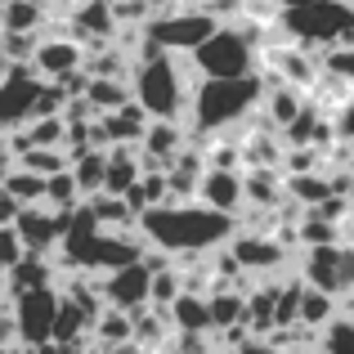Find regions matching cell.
Instances as JSON below:
<instances>
[{"mask_svg": "<svg viewBox=\"0 0 354 354\" xmlns=\"http://www.w3.org/2000/svg\"><path fill=\"white\" fill-rule=\"evenodd\" d=\"M9 305H14V301H9V292H5V274H0V310H9Z\"/></svg>", "mask_w": 354, "mask_h": 354, "instance_id": "ab89813d", "label": "cell"}, {"mask_svg": "<svg viewBox=\"0 0 354 354\" xmlns=\"http://www.w3.org/2000/svg\"><path fill=\"white\" fill-rule=\"evenodd\" d=\"M234 354H278V350H269L265 341H251V346H242V350H234Z\"/></svg>", "mask_w": 354, "mask_h": 354, "instance_id": "74e56055", "label": "cell"}, {"mask_svg": "<svg viewBox=\"0 0 354 354\" xmlns=\"http://www.w3.org/2000/svg\"><path fill=\"white\" fill-rule=\"evenodd\" d=\"M323 72L346 81L354 90V45H332V50H323Z\"/></svg>", "mask_w": 354, "mask_h": 354, "instance_id": "d6a6232c", "label": "cell"}, {"mask_svg": "<svg viewBox=\"0 0 354 354\" xmlns=\"http://www.w3.org/2000/svg\"><path fill=\"white\" fill-rule=\"evenodd\" d=\"M18 354H36V350H32V346H18Z\"/></svg>", "mask_w": 354, "mask_h": 354, "instance_id": "b9f144b4", "label": "cell"}, {"mask_svg": "<svg viewBox=\"0 0 354 354\" xmlns=\"http://www.w3.org/2000/svg\"><path fill=\"white\" fill-rule=\"evenodd\" d=\"M180 296H184V274H180V260H175V265H166V269L153 274V305L171 310Z\"/></svg>", "mask_w": 354, "mask_h": 354, "instance_id": "4dcf8cb0", "label": "cell"}, {"mask_svg": "<svg viewBox=\"0 0 354 354\" xmlns=\"http://www.w3.org/2000/svg\"><path fill=\"white\" fill-rule=\"evenodd\" d=\"M332 130H337V144H354V99L332 113Z\"/></svg>", "mask_w": 354, "mask_h": 354, "instance_id": "e575fe53", "label": "cell"}, {"mask_svg": "<svg viewBox=\"0 0 354 354\" xmlns=\"http://www.w3.org/2000/svg\"><path fill=\"white\" fill-rule=\"evenodd\" d=\"M81 202H86V193H81V184H77V175H72V166H68V171H59V175H50L45 207H54V211H77Z\"/></svg>", "mask_w": 354, "mask_h": 354, "instance_id": "83f0119b", "label": "cell"}, {"mask_svg": "<svg viewBox=\"0 0 354 354\" xmlns=\"http://www.w3.org/2000/svg\"><path fill=\"white\" fill-rule=\"evenodd\" d=\"M157 354H166V350H157Z\"/></svg>", "mask_w": 354, "mask_h": 354, "instance_id": "ee69618b", "label": "cell"}, {"mask_svg": "<svg viewBox=\"0 0 354 354\" xmlns=\"http://www.w3.org/2000/svg\"><path fill=\"white\" fill-rule=\"evenodd\" d=\"M193 86H198V72L193 63H184L180 54H166L139 32V50H135V104L144 108L153 121H184L193 104Z\"/></svg>", "mask_w": 354, "mask_h": 354, "instance_id": "3957f363", "label": "cell"}, {"mask_svg": "<svg viewBox=\"0 0 354 354\" xmlns=\"http://www.w3.org/2000/svg\"><path fill=\"white\" fill-rule=\"evenodd\" d=\"M247 207L256 211H283L287 207V175L278 166H247Z\"/></svg>", "mask_w": 354, "mask_h": 354, "instance_id": "9a60e30c", "label": "cell"}, {"mask_svg": "<svg viewBox=\"0 0 354 354\" xmlns=\"http://www.w3.org/2000/svg\"><path fill=\"white\" fill-rule=\"evenodd\" d=\"M72 175H77L81 193L95 198V193L108 189V148H90V153L72 157Z\"/></svg>", "mask_w": 354, "mask_h": 354, "instance_id": "603a6c76", "label": "cell"}, {"mask_svg": "<svg viewBox=\"0 0 354 354\" xmlns=\"http://www.w3.org/2000/svg\"><path fill=\"white\" fill-rule=\"evenodd\" d=\"M148 117L144 108L130 99L126 108H117V113H104L99 117V148H126V144H144L148 135Z\"/></svg>", "mask_w": 354, "mask_h": 354, "instance_id": "4fadbf2b", "label": "cell"}, {"mask_svg": "<svg viewBox=\"0 0 354 354\" xmlns=\"http://www.w3.org/2000/svg\"><path fill=\"white\" fill-rule=\"evenodd\" d=\"M68 27L86 50H104V45H113V36L121 32L117 5L113 0H77V5L68 9Z\"/></svg>", "mask_w": 354, "mask_h": 354, "instance_id": "9c48e42d", "label": "cell"}, {"mask_svg": "<svg viewBox=\"0 0 354 354\" xmlns=\"http://www.w3.org/2000/svg\"><path fill=\"white\" fill-rule=\"evenodd\" d=\"M99 283H104V301L117 305V310H144V305H153V269L144 260H135L126 269H113V274H99Z\"/></svg>", "mask_w": 354, "mask_h": 354, "instance_id": "8fae6325", "label": "cell"}, {"mask_svg": "<svg viewBox=\"0 0 354 354\" xmlns=\"http://www.w3.org/2000/svg\"><path fill=\"white\" fill-rule=\"evenodd\" d=\"M68 216L72 211H54V207H45V202H36V207H23V216H18L14 229L23 234L32 256H54V251L63 247V234H68Z\"/></svg>", "mask_w": 354, "mask_h": 354, "instance_id": "30bf717a", "label": "cell"}, {"mask_svg": "<svg viewBox=\"0 0 354 354\" xmlns=\"http://www.w3.org/2000/svg\"><path fill=\"white\" fill-rule=\"evenodd\" d=\"M319 354H354V314H341V319L323 332Z\"/></svg>", "mask_w": 354, "mask_h": 354, "instance_id": "1f68e13d", "label": "cell"}, {"mask_svg": "<svg viewBox=\"0 0 354 354\" xmlns=\"http://www.w3.org/2000/svg\"><path fill=\"white\" fill-rule=\"evenodd\" d=\"M229 251L242 260V269L256 278H269V274H283L292 265V247H283L274 234H260V229H238Z\"/></svg>", "mask_w": 354, "mask_h": 354, "instance_id": "ba28073f", "label": "cell"}, {"mask_svg": "<svg viewBox=\"0 0 354 354\" xmlns=\"http://www.w3.org/2000/svg\"><path fill=\"white\" fill-rule=\"evenodd\" d=\"M126 202L135 207V216H144V211H153V207H166V202H171V180H166V171H144V180L126 193Z\"/></svg>", "mask_w": 354, "mask_h": 354, "instance_id": "cb8c5ba5", "label": "cell"}, {"mask_svg": "<svg viewBox=\"0 0 354 354\" xmlns=\"http://www.w3.org/2000/svg\"><path fill=\"white\" fill-rule=\"evenodd\" d=\"M269 95V77L251 72V77H198L193 86V104H189V135L198 144L216 135H234V130L251 126L256 113L265 108Z\"/></svg>", "mask_w": 354, "mask_h": 354, "instance_id": "7a4b0ae2", "label": "cell"}, {"mask_svg": "<svg viewBox=\"0 0 354 354\" xmlns=\"http://www.w3.org/2000/svg\"><path fill=\"white\" fill-rule=\"evenodd\" d=\"M198 77H251L256 72V45L238 23H225L211 41H202L189 54Z\"/></svg>", "mask_w": 354, "mask_h": 354, "instance_id": "5b68a950", "label": "cell"}, {"mask_svg": "<svg viewBox=\"0 0 354 354\" xmlns=\"http://www.w3.org/2000/svg\"><path fill=\"white\" fill-rule=\"evenodd\" d=\"M95 337L104 341V346L135 341V314H130V310H117V305H108V310L95 319Z\"/></svg>", "mask_w": 354, "mask_h": 354, "instance_id": "484cf974", "label": "cell"}, {"mask_svg": "<svg viewBox=\"0 0 354 354\" xmlns=\"http://www.w3.org/2000/svg\"><path fill=\"white\" fill-rule=\"evenodd\" d=\"M211 319H216V332L238 328V323L247 319V292H238V287H216V292H211Z\"/></svg>", "mask_w": 354, "mask_h": 354, "instance_id": "d4e9b609", "label": "cell"}, {"mask_svg": "<svg viewBox=\"0 0 354 354\" xmlns=\"http://www.w3.org/2000/svg\"><path fill=\"white\" fill-rule=\"evenodd\" d=\"M23 135L32 139V148H63V153H68V117L63 113L36 117L32 126H23Z\"/></svg>", "mask_w": 354, "mask_h": 354, "instance_id": "4316f807", "label": "cell"}, {"mask_svg": "<svg viewBox=\"0 0 354 354\" xmlns=\"http://www.w3.org/2000/svg\"><path fill=\"white\" fill-rule=\"evenodd\" d=\"M86 99L95 104V113L104 117V113H117V108H126L130 99H135V90H130V81H121V77H95V72H90Z\"/></svg>", "mask_w": 354, "mask_h": 354, "instance_id": "7402d4cb", "label": "cell"}, {"mask_svg": "<svg viewBox=\"0 0 354 354\" xmlns=\"http://www.w3.org/2000/svg\"><path fill=\"white\" fill-rule=\"evenodd\" d=\"M59 305H63L59 287H41V292L14 296V319H18L23 346H50L54 328H59Z\"/></svg>", "mask_w": 354, "mask_h": 354, "instance_id": "52a82bcc", "label": "cell"}, {"mask_svg": "<svg viewBox=\"0 0 354 354\" xmlns=\"http://www.w3.org/2000/svg\"><path fill=\"white\" fill-rule=\"evenodd\" d=\"M242 229L238 216L216 211L207 202H166L139 216V234L148 247L171 251L175 260H193V256H211V251L229 247L234 234Z\"/></svg>", "mask_w": 354, "mask_h": 354, "instance_id": "6da1fadb", "label": "cell"}, {"mask_svg": "<svg viewBox=\"0 0 354 354\" xmlns=\"http://www.w3.org/2000/svg\"><path fill=\"white\" fill-rule=\"evenodd\" d=\"M350 314H354V292H350Z\"/></svg>", "mask_w": 354, "mask_h": 354, "instance_id": "7bdbcfd3", "label": "cell"}, {"mask_svg": "<svg viewBox=\"0 0 354 354\" xmlns=\"http://www.w3.org/2000/svg\"><path fill=\"white\" fill-rule=\"evenodd\" d=\"M18 166H27V171H36V175H59V171H68L72 166V157L63 153V148H27L23 157H18Z\"/></svg>", "mask_w": 354, "mask_h": 354, "instance_id": "f546056e", "label": "cell"}, {"mask_svg": "<svg viewBox=\"0 0 354 354\" xmlns=\"http://www.w3.org/2000/svg\"><path fill=\"white\" fill-rule=\"evenodd\" d=\"M86 207L95 211V220L104 229H113V234H130V229H139L135 207H130L126 198H117V193H95V198H86Z\"/></svg>", "mask_w": 354, "mask_h": 354, "instance_id": "ac0fdd59", "label": "cell"}, {"mask_svg": "<svg viewBox=\"0 0 354 354\" xmlns=\"http://www.w3.org/2000/svg\"><path fill=\"white\" fill-rule=\"evenodd\" d=\"M41 287H59V260L27 251L23 265H14L5 274V292H9V301H14V296H23V292H41Z\"/></svg>", "mask_w": 354, "mask_h": 354, "instance_id": "2e32d148", "label": "cell"}, {"mask_svg": "<svg viewBox=\"0 0 354 354\" xmlns=\"http://www.w3.org/2000/svg\"><path fill=\"white\" fill-rule=\"evenodd\" d=\"M171 323H175V332L211 337V332H216V319H211V296H202V292H184L180 301L171 305Z\"/></svg>", "mask_w": 354, "mask_h": 354, "instance_id": "e0dca14e", "label": "cell"}, {"mask_svg": "<svg viewBox=\"0 0 354 354\" xmlns=\"http://www.w3.org/2000/svg\"><path fill=\"white\" fill-rule=\"evenodd\" d=\"M220 27H225V23H220L207 5H175V9H166V14H153V18H148V23H144V36L157 45V50L184 54V59H189L202 41H211V36L220 32Z\"/></svg>", "mask_w": 354, "mask_h": 354, "instance_id": "277c9868", "label": "cell"}, {"mask_svg": "<svg viewBox=\"0 0 354 354\" xmlns=\"http://www.w3.org/2000/svg\"><path fill=\"white\" fill-rule=\"evenodd\" d=\"M198 202L238 216V211L247 207V180H242V171H220V166H207L202 189H198Z\"/></svg>", "mask_w": 354, "mask_h": 354, "instance_id": "5bb4252c", "label": "cell"}, {"mask_svg": "<svg viewBox=\"0 0 354 354\" xmlns=\"http://www.w3.org/2000/svg\"><path fill=\"white\" fill-rule=\"evenodd\" d=\"M0 354H18V350H14V346H0Z\"/></svg>", "mask_w": 354, "mask_h": 354, "instance_id": "60d3db41", "label": "cell"}, {"mask_svg": "<svg viewBox=\"0 0 354 354\" xmlns=\"http://www.w3.org/2000/svg\"><path fill=\"white\" fill-rule=\"evenodd\" d=\"M5 189L14 193L23 207H36V202H45V189H50V180L36 171H27V166H14V171L5 175Z\"/></svg>", "mask_w": 354, "mask_h": 354, "instance_id": "f1b7e54d", "label": "cell"}, {"mask_svg": "<svg viewBox=\"0 0 354 354\" xmlns=\"http://www.w3.org/2000/svg\"><path fill=\"white\" fill-rule=\"evenodd\" d=\"M18 216H23V202H18L14 193L0 184V229H5V225H18Z\"/></svg>", "mask_w": 354, "mask_h": 354, "instance_id": "d590c367", "label": "cell"}, {"mask_svg": "<svg viewBox=\"0 0 354 354\" xmlns=\"http://www.w3.org/2000/svg\"><path fill=\"white\" fill-rule=\"evenodd\" d=\"M0 23H5V32H41L50 23V5H41V0H5Z\"/></svg>", "mask_w": 354, "mask_h": 354, "instance_id": "44dd1931", "label": "cell"}, {"mask_svg": "<svg viewBox=\"0 0 354 354\" xmlns=\"http://www.w3.org/2000/svg\"><path fill=\"white\" fill-rule=\"evenodd\" d=\"M287 198L301 202L305 211L323 207L332 198V175L328 171H305V175H287Z\"/></svg>", "mask_w": 354, "mask_h": 354, "instance_id": "d6986e66", "label": "cell"}, {"mask_svg": "<svg viewBox=\"0 0 354 354\" xmlns=\"http://www.w3.org/2000/svg\"><path fill=\"white\" fill-rule=\"evenodd\" d=\"M144 5L153 9V14H166V9H175V5H180V0H144Z\"/></svg>", "mask_w": 354, "mask_h": 354, "instance_id": "f35d334b", "label": "cell"}, {"mask_svg": "<svg viewBox=\"0 0 354 354\" xmlns=\"http://www.w3.org/2000/svg\"><path fill=\"white\" fill-rule=\"evenodd\" d=\"M27 260V242H23V234H18L14 225H5L0 229V274H9L14 265H23Z\"/></svg>", "mask_w": 354, "mask_h": 354, "instance_id": "836d02e7", "label": "cell"}, {"mask_svg": "<svg viewBox=\"0 0 354 354\" xmlns=\"http://www.w3.org/2000/svg\"><path fill=\"white\" fill-rule=\"evenodd\" d=\"M14 68V59H9V32H5V23H0V77Z\"/></svg>", "mask_w": 354, "mask_h": 354, "instance_id": "8d00e7d4", "label": "cell"}, {"mask_svg": "<svg viewBox=\"0 0 354 354\" xmlns=\"http://www.w3.org/2000/svg\"><path fill=\"white\" fill-rule=\"evenodd\" d=\"M341 296H332V292H319V287H310L305 283V301H301V323L305 328H314V332H328L332 323L341 319Z\"/></svg>", "mask_w": 354, "mask_h": 354, "instance_id": "ffe728a7", "label": "cell"}, {"mask_svg": "<svg viewBox=\"0 0 354 354\" xmlns=\"http://www.w3.org/2000/svg\"><path fill=\"white\" fill-rule=\"evenodd\" d=\"M32 68L41 72L45 81H63V77L86 68V45H81L77 36H41V50H36Z\"/></svg>", "mask_w": 354, "mask_h": 354, "instance_id": "7c38bea8", "label": "cell"}, {"mask_svg": "<svg viewBox=\"0 0 354 354\" xmlns=\"http://www.w3.org/2000/svg\"><path fill=\"white\" fill-rule=\"evenodd\" d=\"M301 278L319 292L350 296L354 292V242H332V247H305L301 251Z\"/></svg>", "mask_w": 354, "mask_h": 354, "instance_id": "8992f818", "label": "cell"}]
</instances>
